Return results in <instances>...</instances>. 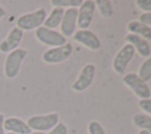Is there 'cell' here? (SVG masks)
<instances>
[{"mask_svg": "<svg viewBox=\"0 0 151 134\" xmlns=\"http://www.w3.org/2000/svg\"><path fill=\"white\" fill-rule=\"evenodd\" d=\"M47 14L44 8H38L33 12L25 13L17 19V27L24 31H32L41 27L45 22Z\"/></svg>", "mask_w": 151, "mask_h": 134, "instance_id": "obj_1", "label": "cell"}, {"mask_svg": "<svg viewBox=\"0 0 151 134\" xmlns=\"http://www.w3.org/2000/svg\"><path fill=\"white\" fill-rule=\"evenodd\" d=\"M26 56H27V51L24 48H17L7 54L4 63V73L6 78L14 79L19 74L21 65Z\"/></svg>", "mask_w": 151, "mask_h": 134, "instance_id": "obj_2", "label": "cell"}, {"mask_svg": "<svg viewBox=\"0 0 151 134\" xmlns=\"http://www.w3.org/2000/svg\"><path fill=\"white\" fill-rule=\"evenodd\" d=\"M31 130L34 132H47L51 130L53 127H55L59 123V114L58 113H48V114H41V115H33L28 118L26 121Z\"/></svg>", "mask_w": 151, "mask_h": 134, "instance_id": "obj_3", "label": "cell"}, {"mask_svg": "<svg viewBox=\"0 0 151 134\" xmlns=\"http://www.w3.org/2000/svg\"><path fill=\"white\" fill-rule=\"evenodd\" d=\"M35 38L42 45L50 46L51 48L63 46V45H65L67 42L66 41V38L60 32H58L55 29L46 28L44 26H41V27H39V28L35 29Z\"/></svg>", "mask_w": 151, "mask_h": 134, "instance_id": "obj_4", "label": "cell"}, {"mask_svg": "<svg viewBox=\"0 0 151 134\" xmlns=\"http://www.w3.org/2000/svg\"><path fill=\"white\" fill-rule=\"evenodd\" d=\"M123 82L140 100H143V99H150V96H151V89H150V87L136 73H127V74H125L123 76Z\"/></svg>", "mask_w": 151, "mask_h": 134, "instance_id": "obj_5", "label": "cell"}, {"mask_svg": "<svg viewBox=\"0 0 151 134\" xmlns=\"http://www.w3.org/2000/svg\"><path fill=\"white\" fill-rule=\"evenodd\" d=\"M73 52V46L66 42L63 46L48 48L42 53V60L46 63H60L66 61Z\"/></svg>", "mask_w": 151, "mask_h": 134, "instance_id": "obj_6", "label": "cell"}, {"mask_svg": "<svg viewBox=\"0 0 151 134\" xmlns=\"http://www.w3.org/2000/svg\"><path fill=\"white\" fill-rule=\"evenodd\" d=\"M134 53H136V51L130 43L124 45L113 58L112 67H113L114 72L118 74H123L126 71V67L130 63V61L133 59Z\"/></svg>", "mask_w": 151, "mask_h": 134, "instance_id": "obj_7", "label": "cell"}, {"mask_svg": "<svg viewBox=\"0 0 151 134\" xmlns=\"http://www.w3.org/2000/svg\"><path fill=\"white\" fill-rule=\"evenodd\" d=\"M94 75H96V66L92 65V63L85 65L81 68L78 78L76 79V81L72 83V89L76 91V92L86 91L92 85Z\"/></svg>", "mask_w": 151, "mask_h": 134, "instance_id": "obj_8", "label": "cell"}, {"mask_svg": "<svg viewBox=\"0 0 151 134\" xmlns=\"http://www.w3.org/2000/svg\"><path fill=\"white\" fill-rule=\"evenodd\" d=\"M96 9V4L92 0H85L78 7V18H77V26L80 29H87L92 22L93 14Z\"/></svg>", "mask_w": 151, "mask_h": 134, "instance_id": "obj_9", "label": "cell"}, {"mask_svg": "<svg viewBox=\"0 0 151 134\" xmlns=\"http://www.w3.org/2000/svg\"><path fill=\"white\" fill-rule=\"evenodd\" d=\"M22 38H24V32L20 28H18L17 26L13 27L8 32L7 36L0 41V52L7 53V54L13 52L14 49H17L19 47Z\"/></svg>", "mask_w": 151, "mask_h": 134, "instance_id": "obj_10", "label": "cell"}, {"mask_svg": "<svg viewBox=\"0 0 151 134\" xmlns=\"http://www.w3.org/2000/svg\"><path fill=\"white\" fill-rule=\"evenodd\" d=\"M78 18V8H66L60 24V33L65 38H70L76 33Z\"/></svg>", "mask_w": 151, "mask_h": 134, "instance_id": "obj_11", "label": "cell"}, {"mask_svg": "<svg viewBox=\"0 0 151 134\" xmlns=\"http://www.w3.org/2000/svg\"><path fill=\"white\" fill-rule=\"evenodd\" d=\"M73 38L77 42H79L80 45L85 46L86 48L91 49V51H97L101 47L100 40L99 38L91 31L88 29H79L73 34Z\"/></svg>", "mask_w": 151, "mask_h": 134, "instance_id": "obj_12", "label": "cell"}, {"mask_svg": "<svg viewBox=\"0 0 151 134\" xmlns=\"http://www.w3.org/2000/svg\"><path fill=\"white\" fill-rule=\"evenodd\" d=\"M4 129L7 130L8 133H13V134H28L32 132L31 128L28 127V125L26 123V121L21 120L20 118H15V116L5 119Z\"/></svg>", "mask_w": 151, "mask_h": 134, "instance_id": "obj_13", "label": "cell"}, {"mask_svg": "<svg viewBox=\"0 0 151 134\" xmlns=\"http://www.w3.org/2000/svg\"><path fill=\"white\" fill-rule=\"evenodd\" d=\"M125 39H126L127 43H130L134 48V51H137L139 53L140 56H144V58H149L150 56L151 47H150L149 41L144 40L143 38H140L138 35H134V34H127Z\"/></svg>", "mask_w": 151, "mask_h": 134, "instance_id": "obj_14", "label": "cell"}, {"mask_svg": "<svg viewBox=\"0 0 151 134\" xmlns=\"http://www.w3.org/2000/svg\"><path fill=\"white\" fill-rule=\"evenodd\" d=\"M127 31L130 34L138 35L146 41L151 40V27L143 25L139 21H130L127 24Z\"/></svg>", "mask_w": 151, "mask_h": 134, "instance_id": "obj_15", "label": "cell"}, {"mask_svg": "<svg viewBox=\"0 0 151 134\" xmlns=\"http://www.w3.org/2000/svg\"><path fill=\"white\" fill-rule=\"evenodd\" d=\"M64 12H65L64 8L53 7L52 11L50 12V14H48V15L46 16V19H45L44 27L50 28V29H54V28H57L58 26H60L61 20H63V16H64Z\"/></svg>", "mask_w": 151, "mask_h": 134, "instance_id": "obj_16", "label": "cell"}, {"mask_svg": "<svg viewBox=\"0 0 151 134\" xmlns=\"http://www.w3.org/2000/svg\"><path fill=\"white\" fill-rule=\"evenodd\" d=\"M132 121L136 127L140 128V130H146L151 134V116L146 115L145 113H136Z\"/></svg>", "mask_w": 151, "mask_h": 134, "instance_id": "obj_17", "label": "cell"}, {"mask_svg": "<svg viewBox=\"0 0 151 134\" xmlns=\"http://www.w3.org/2000/svg\"><path fill=\"white\" fill-rule=\"evenodd\" d=\"M144 82L151 80V56L146 58L142 65L139 66V71H138V74H137Z\"/></svg>", "mask_w": 151, "mask_h": 134, "instance_id": "obj_18", "label": "cell"}, {"mask_svg": "<svg viewBox=\"0 0 151 134\" xmlns=\"http://www.w3.org/2000/svg\"><path fill=\"white\" fill-rule=\"evenodd\" d=\"M94 4L103 16L110 18L113 15V6L110 0H97L94 1Z\"/></svg>", "mask_w": 151, "mask_h": 134, "instance_id": "obj_19", "label": "cell"}, {"mask_svg": "<svg viewBox=\"0 0 151 134\" xmlns=\"http://www.w3.org/2000/svg\"><path fill=\"white\" fill-rule=\"evenodd\" d=\"M83 0H52L51 4L54 7L60 8H78L81 5Z\"/></svg>", "mask_w": 151, "mask_h": 134, "instance_id": "obj_20", "label": "cell"}, {"mask_svg": "<svg viewBox=\"0 0 151 134\" xmlns=\"http://www.w3.org/2000/svg\"><path fill=\"white\" fill-rule=\"evenodd\" d=\"M87 129H88V134H106L103 126L98 121H94V120L90 121V123L87 126Z\"/></svg>", "mask_w": 151, "mask_h": 134, "instance_id": "obj_21", "label": "cell"}, {"mask_svg": "<svg viewBox=\"0 0 151 134\" xmlns=\"http://www.w3.org/2000/svg\"><path fill=\"white\" fill-rule=\"evenodd\" d=\"M138 107L145 112L146 115L151 116V99H143L138 101Z\"/></svg>", "mask_w": 151, "mask_h": 134, "instance_id": "obj_22", "label": "cell"}, {"mask_svg": "<svg viewBox=\"0 0 151 134\" xmlns=\"http://www.w3.org/2000/svg\"><path fill=\"white\" fill-rule=\"evenodd\" d=\"M136 5L144 13H150L151 12V0H137Z\"/></svg>", "mask_w": 151, "mask_h": 134, "instance_id": "obj_23", "label": "cell"}, {"mask_svg": "<svg viewBox=\"0 0 151 134\" xmlns=\"http://www.w3.org/2000/svg\"><path fill=\"white\" fill-rule=\"evenodd\" d=\"M47 134H67V126L64 122H59Z\"/></svg>", "mask_w": 151, "mask_h": 134, "instance_id": "obj_24", "label": "cell"}, {"mask_svg": "<svg viewBox=\"0 0 151 134\" xmlns=\"http://www.w3.org/2000/svg\"><path fill=\"white\" fill-rule=\"evenodd\" d=\"M139 22H142L143 25H146L149 27H151V12L150 13H143L139 16Z\"/></svg>", "mask_w": 151, "mask_h": 134, "instance_id": "obj_25", "label": "cell"}, {"mask_svg": "<svg viewBox=\"0 0 151 134\" xmlns=\"http://www.w3.org/2000/svg\"><path fill=\"white\" fill-rule=\"evenodd\" d=\"M4 121H5V116L2 114H0V134H5V129H4Z\"/></svg>", "mask_w": 151, "mask_h": 134, "instance_id": "obj_26", "label": "cell"}, {"mask_svg": "<svg viewBox=\"0 0 151 134\" xmlns=\"http://www.w3.org/2000/svg\"><path fill=\"white\" fill-rule=\"evenodd\" d=\"M5 15H6V11H5V8L2 6H0V19L4 18Z\"/></svg>", "mask_w": 151, "mask_h": 134, "instance_id": "obj_27", "label": "cell"}, {"mask_svg": "<svg viewBox=\"0 0 151 134\" xmlns=\"http://www.w3.org/2000/svg\"><path fill=\"white\" fill-rule=\"evenodd\" d=\"M137 134H150L149 132H146V130H139Z\"/></svg>", "mask_w": 151, "mask_h": 134, "instance_id": "obj_28", "label": "cell"}, {"mask_svg": "<svg viewBox=\"0 0 151 134\" xmlns=\"http://www.w3.org/2000/svg\"><path fill=\"white\" fill-rule=\"evenodd\" d=\"M28 134H45V133H41V132H31Z\"/></svg>", "mask_w": 151, "mask_h": 134, "instance_id": "obj_29", "label": "cell"}, {"mask_svg": "<svg viewBox=\"0 0 151 134\" xmlns=\"http://www.w3.org/2000/svg\"><path fill=\"white\" fill-rule=\"evenodd\" d=\"M7 134H13V133H7Z\"/></svg>", "mask_w": 151, "mask_h": 134, "instance_id": "obj_30", "label": "cell"}]
</instances>
